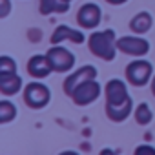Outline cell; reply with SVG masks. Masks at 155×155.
<instances>
[{
	"label": "cell",
	"mask_w": 155,
	"mask_h": 155,
	"mask_svg": "<svg viewBox=\"0 0 155 155\" xmlns=\"http://www.w3.org/2000/svg\"><path fill=\"white\" fill-rule=\"evenodd\" d=\"M22 90V77L17 71L0 73V91L6 97H13Z\"/></svg>",
	"instance_id": "4fadbf2b"
},
{
	"label": "cell",
	"mask_w": 155,
	"mask_h": 155,
	"mask_svg": "<svg viewBox=\"0 0 155 155\" xmlns=\"http://www.w3.org/2000/svg\"><path fill=\"white\" fill-rule=\"evenodd\" d=\"M117 49L124 55H130V57H146L150 53V42L146 38H142V35H124V37H119L117 38Z\"/></svg>",
	"instance_id": "277c9868"
},
{
	"label": "cell",
	"mask_w": 155,
	"mask_h": 155,
	"mask_svg": "<svg viewBox=\"0 0 155 155\" xmlns=\"http://www.w3.org/2000/svg\"><path fill=\"white\" fill-rule=\"evenodd\" d=\"M151 26H153V17L148 11H140L130 20V29L131 33H137V35H146L151 29Z\"/></svg>",
	"instance_id": "5bb4252c"
},
{
	"label": "cell",
	"mask_w": 155,
	"mask_h": 155,
	"mask_svg": "<svg viewBox=\"0 0 155 155\" xmlns=\"http://www.w3.org/2000/svg\"><path fill=\"white\" fill-rule=\"evenodd\" d=\"M26 68H28V73L31 77H35V79H46L53 71V66H51L48 55H33L28 60Z\"/></svg>",
	"instance_id": "8fae6325"
},
{
	"label": "cell",
	"mask_w": 155,
	"mask_h": 155,
	"mask_svg": "<svg viewBox=\"0 0 155 155\" xmlns=\"http://www.w3.org/2000/svg\"><path fill=\"white\" fill-rule=\"evenodd\" d=\"M153 75H155L153 73V64L150 60H142V57L139 60H131L126 66V81L131 86H137V88L146 86L148 82H151Z\"/></svg>",
	"instance_id": "7a4b0ae2"
},
{
	"label": "cell",
	"mask_w": 155,
	"mask_h": 155,
	"mask_svg": "<svg viewBox=\"0 0 155 155\" xmlns=\"http://www.w3.org/2000/svg\"><path fill=\"white\" fill-rule=\"evenodd\" d=\"M104 95H106V104H119L128 101L131 95L128 91V84L120 79H111L104 86Z\"/></svg>",
	"instance_id": "9c48e42d"
},
{
	"label": "cell",
	"mask_w": 155,
	"mask_h": 155,
	"mask_svg": "<svg viewBox=\"0 0 155 155\" xmlns=\"http://www.w3.org/2000/svg\"><path fill=\"white\" fill-rule=\"evenodd\" d=\"M101 93H102V86L97 82V79H90L75 88V91L71 93V99H73V104L77 106H88V104H93L101 97Z\"/></svg>",
	"instance_id": "8992f818"
},
{
	"label": "cell",
	"mask_w": 155,
	"mask_h": 155,
	"mask_svg": "<svg viewBox=\"0 0 155 155\" xmlns=\"http://www.w3.org/2000/svg\"><path fill=\"white\" fill-rule=\"evenodd\" d=\"M51 44H62L64 40L73 42V44H84L86 42V35L81 29H73L66 24H60L55 28V31L51 33Z\"/></svg>",
	"instance_id": "30bf717a"
},
{
	"label": "cell",
	"mask_w": 155,
	"mask_h": 155,
	"mask_svg": "<svg viewBox=\"0 0 155 155\" xmlns=\"http://www.w3.org/2000/svg\"><path fill=\"white\" fill-rule=\"evenodd\" d=\"M88 48L90 51L106 62L113 60L117 55V35L113 29H104V31H93L88 37Z\"/></svg>",
	"instance_id": "6da1fadb"
},
{
	"label": "cell",
	"mask_w": 155,
	"mask_h": 155,
	"mask_svg": "<svg viewBox=\"0 0 155 155\" xmlns=\"http://www.w3.org/2000/svg\"><path fill=\"white\" fill-rule=\"evenodd\" d=\"M151 93L155 95V75H153V79H151Z\"/></svg>",
	"instance_id": "7402d4cb"
},
{
	"label": "cell",
	"mask_w": 155,
	"mask_h": 155,
	"mask_svg": "<svg viewBox=\"0 0 155 155\" xmlns=\"http://www.w3.org/2000/svg\"><path fill=\"white\" fill-rule=\"evenodd\" d=\"M11 11V2L9 0H0V18H6Z\"/></svg>",
	"instance_id": "ffe728a7"
},
{
	"label": "cell",
	"mask_w": 155,
	"mask_h": 155,
	"mask_svg": "<svg viewBox=\"0 0 155 155\" xmlns=\"http://www.w3.org/2000/svg\"><path fill=\"white\" fill-rule=\"evenodd\" d=\"M46 55H48V58H49V62L53 66V71H57V73H68V71H71L73 66H75V62H77L75 55L68 48H64L60 44H53L48 49Z\"/></svg>",
	"instance_id": "5b68a950"
},
{
	"label": "cell",
	"mask_w": 155,
	"mask_h": 155,
	"mask_svg": "<svg viewBox=\"0 0 155 155\" xmlns=\"http://www.w3.org/2000/svg\"><path fill=\"white\" fill-rule=\"evenodd\" d=\"M17 117V106L9 101L0 102V124H8Z\"/></svg>",
	"instance_id": "e0dca14e"
},
{
	"label": "cell",
	"mask_w": 155,
	"mask_h": 155,
	"mask_svg": "<svg viewBox=\"0 0 155 155\" xmlns=\"http://www.w3.org/2000/svg\"><path fill=\"white\" fill-rule=\"evenodd\" d=\"M11 71H17V62L9 55H2L0 57V73H11Z\"/></svg>",
	"instance_id": "ac0fdd59"
},
{
	"label": "cell",
	"mask_w": 155,
	"mask_h": 155,
	"mask_svg": "<svg viewBox=\"0 0 155 155\" xmlns=\"http://www.w3.org/2000/svg\"><path fill=\"white\" fill-rule=\"evenodd\" d=\"M133 110L135 108H133V99L131 97L124 102H119V104H106V115L113 122H124L131 115Z\"/></svg>",
	"instance_id": "7c38bea8"
},
{
	"label": "cell",
	"mask_w": 155,
	"mask_h": 155,
	"mask_svg": "<svg viewBox=\"0 0 155 155\" xmlns=\"http://www.w3.org/2000/svg\"><path fill=\"white\" fill-rule=\"evenodd\" d=\"M101 20H102V9L95 2L82 4L81 9L77 11V22L82 29H95L99 28Z\"/></svg>",
	"instance_id": "52a82bcc"
},
{
	"label": "cell",
	"mask_w": 155,
	"mask_h": 155,
	"mask_svg": "<svg viewBox=\"0 0 155 155\" xmlns=\"http://www.w3.org/2000/svg\"><path fill=\"white\" fill-rule=\"evenodd\" d=\"M71 0H38V11L40 15H51V13H68Z\"/></svg>",
	"instance_id": "9a60e30c"
},
{
	"label": "cell",
	"mask_w": 155,
	"mask_h": 155,
	"mask_svg": "<svg viewBox=\"0 0 155 155\" xmlns=\"http://www.w3.org/2000/svg\"><path fill=\"white\" fill-rule=\"evenodd\" d=\"M135 155H155V148L150 144H142L135 150Z\"/></svg>",
	"instance_id": "d6986e66"
},
{
	"label": "cell",
	"mask_w": 155,
	"mask_h": 155,
	"mask_svg": "<svg viewBox=\"0 0 155 155\" xmlns=\"http://www.w3.org/2000/svg\"><path fill=\"white\" fill-rule=\"evenodd\" d=\"M133 119H135L137 124L148 126V124L153 120V111H151V108H150L146 102H140V104H137L135 110H133Z\"/></svg>",
	"instance_id": "2e32d148"
},
{
	"label": "cell",
	"mask_w": 155,
	"mask_h": 155,
	"mask_svg": "<svg viewBox=\"0 0 155 155\" xmlns=\"http://www.w3.org/2000/svg\"><path fill=\"white\" fill-rule=\"evenodd\" d=\"M108 4H111V6H122V4H126L128 0H106Z\"/></svg>",
	"instance_id": "44dd1931"
},
{
	"label": "cell",
	"mask_w": 155,
	"mask_h": 155,
	"mask_svg": "<svg viewBox=\"0 0 155 155\" xmlns=\"http://www.w3.org/2000/svg\"><path fill=\"white\" fill-rule=\"evenodd\" d=\"M97 68L93 66V64H86V66H82V68H79V69H75L71 75H68L66 77V81H64V91H66V95H69L71 97V93L75 91V88L79 86V84H82V82H86V81H90V79H97Z\"/></svg>",
	"instance_id": "ba28073f"
},
{
	"label": "cell",
	"mask_w": 155,
	"mask_h": 155,
	"mask_svg": "<svg viewBox=\"0 0 155 155\" xmlns=\"http://www.w3.org/2000/svg\"><path fill=\"white\" fill-rule=\"evenodd\" d=\"M51 101V90L44 82H29L24 88V102L31 110H42Z\"/></svg>",
	"instance_id": "3957f363"
}]
</instances>
